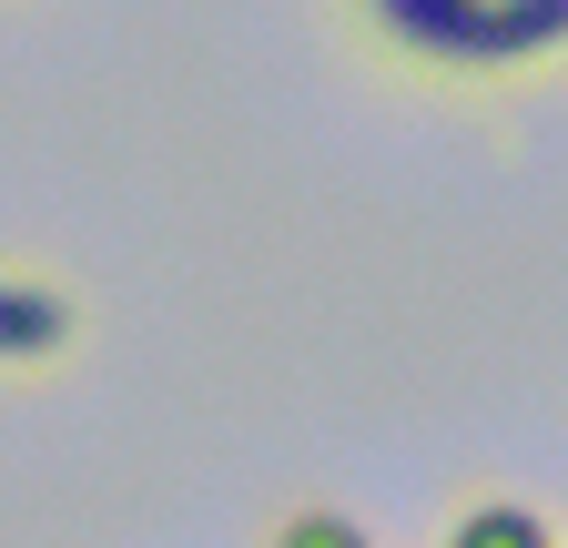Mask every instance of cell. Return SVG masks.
Instances as JSON below:
<instances>
[{
	"instance_id": "6da1fadb",
	"label": "cell",
	"mask_w": 568,
	"mask_h": 548,
	"mask_svg": "<svg viewBox=\"0 0 568 548\" xmlns=\"http://www.w3.org/2000/svg\"><path fill=\"white\" fill-rule=\"evenodd\" d=\"M355 11L426 72H528L568 51V0H355Z\"/></svg>"
},
{
	"instance_id": "7a4b0ae2",
	"label": "cell",
	"mask_w": 568,
	"mask_h": 548,
	"mask_svg": "<svg viewBox=\"0 0 568 548\" xmlns=\"http://www.w3.org/2000/svg\"><path fill=\"white\" fill-rule=\"evenodd\" d=\"M71 346V295L31 285V274H0V366H41Z\"/></svg>"
},
{
	"instance_id": "3957f363",
	"label": "cell",
	"mask_w": 568,
	"mask_h": 548,
	"mask_svg": "<svg viewBox=\"0 0 568 548\" xmlns=\"http://www.w3.org/2000/svg\"><path fill=\"white\" fill-rule=\"evenodd\" d=\"M447 548H558V538H548V518H538V508L487 498V508H467V518L447 528Z\"/></svg>"
},
{
	"instance_id": "277c9868",
	"label": "cell",
	"mask_w": 568,
	"mask_h": 548,
	"mask_svg": "<svg viewBox=\"0 0 568 548\" xmlns=\"http://www.w3.org/2000/svg\"><path fill=\"white\" fill-rule=\"evenodd\" d=\"M274 548H376V538L355 528V518H335V508H295V518L274 528Z\"/></svg>"
}]
</instances>
